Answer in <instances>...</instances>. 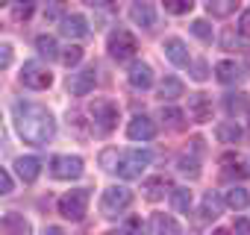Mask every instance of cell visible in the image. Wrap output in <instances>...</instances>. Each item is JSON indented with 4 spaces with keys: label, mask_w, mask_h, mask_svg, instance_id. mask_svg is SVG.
Returning <instances> with one entry per match:
<instances>
[{
    "label": "cell",
    "mask_w": 250,
    "mask_h": 235,
    "mask_svg": "<svg viewBox=\"0 0 250 235\" xmlns=\"http://www.w3.org/2000/svg\"><path fill=\"white\" fill-rule=\"evenodd\" d=\"M224 203L229 206V209H244L247 203H250V194L244 191V188H238V185H232L227 194H224Z\"/></svg>",
    "instance_id": "603a6c76"
},
{
    "label": "cell",
    "mask_w": 250,
    "mask_h": 235,
    "mask_svg": "<svg viewBox=\"0 0 250 235\" xmlns=\"http://www.w3.org/2000/svg\"><path fill=\"white\" fill-rule=\"evenodd\" d=\"M221 165H224V174H227V176H238V179H244V176H247V168H241V162H238L232 153L221 156Z\"/></svg>",
    "instance_id": "d4e9b609"
},
{
    "label": "cell",
    "mask_w": 250,
    "mask_h": 235,
    "mask_svg": "<svg viewBox=\"0 0 250 235\" xmlns=\"http://www.w3.org/2000/svg\"><path fill=\"white\" fill-rule=\"evenodd\" d=\"M127 232H130V235H145V223H142L139 217H130V220H127Z\"/></svg>",
    "instance_id": "74e56055"
},
{
    "label": "cell",
    "mask_w": 250,
    "mask_h": 235,
    "mask_svg": "<svg viewBox=\"0 0 250 235\" xmlns=\"http://www.w3.org/2000/svg\"><path fill=\"white\" fill-rule=\"evenodd\" d=\"M238 33L250 39V9H244V15H241V21H238Z\"/></svg>",
    "instance_id": "ab89813d"
},
{
    "label": "cell",
    "mask_w": 250,
    "mask_h": 235,
    "mask_svg": "<svg viewBox=\"0 0 250 235\" xmlns=\"http://www.w3.org/2000/svg\"><path fill=\"white\" fill-rule=\"evenodd\" d=\"M162 3H165V9L171 15H186L191 9V0H162Z\"/></svg>",
    "instance_id": "d6a6232c"
},
{
    "label": "cell",
    "mask_w": 250,
    "mask_h": 235,
    "mask_svg": "<svg viewBox=\"0 0 250 235\" xmlns=\"http://www.w3.org/2000/svg\"><path fill=\"white\" fill-rule=\"evenodd\" d=\"M9 65H12V50H9L6 44H0V71L9 68Z\"/></svg>",
    "instance_id": "f35d334b"
},
{
    "label": "cell",
    "mask_w": 250,
    "mask_h": 235,
    "mask_svg": "<svg viewBox=\"0 0 250 235\" xmlns=\"http://www.w3.org/2000/svg\"><path fill=\"white\" fill-rule=\"evenodd\" d=\"M85 209H88V191H68L59 197V215L68 217V220H83L85 217Z\"/></svg>",
    "instance_id": "8992f818"
},
{
    "label": "cell",
    "mask_w": 250,
    "mask_h": 235,
    "mask_svg": "<svg viewBox=\"0 0 250 235\" xmlns=\"http://www.w3.org/2000/svg\"><path fill=\"white\" fill-rule=\"evenodd\" d=\"M188 115H191V121H197V124L212 121V100L206 94H191L188 97Z\"/></svg>",
    "instance_id": "7c38bea8"
},
{
    "label": "cell",
    "mask_w": 250,
    "mask_h": 235,
    "mask_svg": "<svg viewBox=\"0 0 250 235\" xmlns=\"http://www.w3.org/2000/svg\"><path fill=\"white\" fill-rule=\"evenodd\" d=\"M191 33H194L200 41H212V27H209L206 21H194V24H191Z\"/></svg>",
    "instance_id": "e575fe53"
},
{
    "label": "cell",
    "mask_w": 250,
    "mask_h": 235,
    "mask_svg": "<svg viewBox=\"0 0 250 235\" xmlns=\"http://www.w3.org/2000/svg\"><path fill=\"white\" fill-rule=\"evenodd\" d=\"M33 9H36V0H15L12 15H15V21H27L33 15Z\"/></svg>",
    "instance_id": "f1b7e54d"
},
{
    "label": "cell",
    "mask_w": 250,
    "mask_h": 235,
    "mask_svg": "<svg viewBox=\"0 0 250 235\" xmlns=\"http://www.w3.org/2000/svg\"><path fill=\"white\" fill-rule=\"evenodd\" d=\"M215 74H218V79H221L224 85H238V82H241V68H238L235 62H229V59L218 62V65H215Z\"/></svg>",
    "instance_id": "2e32d148"
},
{
    "label": "cell",
    "mask_w": 250,
    "mask_h": 235,
    "mask_svg": "<svg viewBox=\"0 0 250 235\" xmlns=\"http://www.w3.org/2000/svg\"><path fill=\"white\" fill-rule=\"evenodd\" d=\"M106 235H124V232H106Z\"/></svg>",
    "instance_id": "f6af8a7d"
},
{
    "label": "cell",
    "mask_w": 250,
    "mask_h": 235,
    "mask_svg": "<svg viewBox=\"0 0 250 235\" xmlns=\"http://www.w3.org/2000/svg\"><path fill=\"white\" fill-rule=\"evenodd\" d=\"M159 97L162 100H177V97H183V82L177 79V77H165V82L159 85Z\"/></svg>",
    "instance_id": "7402d4cb"
},
{
    "label": "cell",
    "mask_w": 250,
    "mask_h": 235,
    "mask_svg": "<svg viewBox=\"0 0 250 235\" xmlns=\"http://www.w3.org/2000/svg\"><path fill=\"white\" fill-rule=\"evenodd\" d=\"M130 82H133L136 88H150V85H153V68L145 65V62H136V65L130 68Z\"/></svg>",
    "instance_id": "e0dca14e"
},
{
    "label": "cell",
    "mask_w": 250,
    "mask_h": 235,
    "mask_svg": "<svg viewBox=\"0 0 250 235\" xmlns=\"http://www.w3.org/2000/svg\"><path fill=\"white\" fill-rule=\"evenodd\" d=\"M50 174L56 179H77L83 174V159L80 156H53L50 159Z\"/></svg>",
    "instance_id": "52a82bcc"
},
{
    "label": "cell",
    "mask_w": 250,
    "mask_h": 235,
    "mask_svg": "<svg viewBox=\"0 0 250 235\" xmlns=\"http://www.w3.org/2000/svg\"><path fill=\"white\" fill-rule=\"evenodd\" d=\"M162 50H165V56H168L174 65H180V68L191 62V56H188V47H186V41H183V39H165Z\"/></svg>",
    "instance_id": "5bb4252c"
},
{
    "label": "cell",
    "mask_w": 250,
    "mask_h": 235,
    "mask_svg": "<svg viewBox=\"0 0 250 235\" xmlns=\"http://www.w3.org/2000/svg\"><path fill=\"white\" fill-rule=\"evenodd\" d=\"M235 232H238V235H250V220H247V217H238V220H235Z\"/></svg>",
    "instance_id": "60d3db41"
},
{
    "label": "cell",
    "mask_w": 250,
    "mask_h": 235,
    "mask_svg": "<svg viewBox=\"0 0 250 235\" xmlns=\"http://www.w3.org/2000/svg\"><path fill=\"white\" fill-rule=\"evenodd\" d=\"M15 171H18V176H21L24 182H36L39 174H42V162H39L36 156H21V159L15 162Z\"/></svg>",
    "instance_id": "9a60e30c"
},
{
    "label": "cell",
    "mask_w": 250,
    "mask_h": 235,
    "mask_svg": "<svg viewBox=\"0 0 250 235\" xmlns=\"http://www.w3.org/2000/svg\"><path fill=\"white\" fill-rule=\"evenodd\" d=\"M130 21L139 24V27H145V30H150V27L156 24V9H153V3H147V0H133V6H130Z\"/></svg>",
    "instance_id": "8fae6325"
},
{
    "label": "cell",
    "mask_w": 250,
    "mask_h": 235,
    "mask_svg": "<svg viewBox=\"0 0 250 235\" xmlns=\"http://www.w3.org/2000/svg\"><path fill=\"white\" fill-rule=\"evenodd\" d=\"M162 121H165L171 130H180V127H183V112L168 106V109H162Z\"/></svg>",
    "instance_id": "1f68e13d"
},
{
    "label": "cell",
    "mask_w": 250,
    "mask_h": 235,
    "mask_svg": "<svg viewBox=\"0 0 250 235\" xmlns=\"http://www.w3.org/2000/svg\"><path fill=\"white\" fill-rule=\"evenodd\" d=\"M171 200H174V209L177 212H188L191 209V191L188 188H174L171 191Z\"/></svg>",
    "instance_id": "4316f807"
},
{
    "label": "cell",
    "mask_w": 250,
    "mask_h": 235,
    "mask_svg": "<svg viewBox=\"0 0 250 235\" xmlns=\"http://www.w3.org/2000/svg\"><path fill=\"white\" fill-rule=\"evenodd\" d=\"M224 106H227V112H229V115H238L241 109H247V94H227Z\"/></svg>",
    "instance_id": "f546056e"
},
{
    "label": "cell",
    "mask_w": 250,
    "mask_h": 235,
    "mask_svg": "<svg viewBox=\"0 0 250 235\" xmlns=\"http://www.w3.org/2000/svg\"><path fill=\"white\" fill-rule=\"evenodd\" d=\"M247 62H250V59H247Z\"/></svg>",
    "instance_id": "c3c4849f"
},
{
    "label": "cell",
    "mask_w": 250,
    "mask_h": 235,
    "mask_svg": "<svg viewBox=\"0 0 250 235\" xmlns=\"http://www.w3.org/2000/svg\"><path fill=\"white\" fill-rule=\"evenodd\" d=\"M153 229L159 235H180V223L171 217V215H156L153 217Z\"/></svg>",
    "instance_id": "cb8c5ba5"
},
{
    "label": "cell",
    "mask_w": 250,
    "mask_h": 235,
    "mask_svg": "<svg viewBox=\"0 0 250 235\" xmlns=\"http://www.w3.org/2000/svg\"><path fill=\"white\" fill-rule=\"evenodd\" d=\"M6 194H12V176L0 168V197H6Z\"/></svg>",
    "instance_id": "d590c367"
},
{
    "label": "cell",
    "mask_w": 250,
    "mask_h": 235,
    "mask_svg": "<svg viewBox=\"0 0 250 235\" xmlns=\"http://www.w3.org/2000/svg\"><path fill=\"white\" fill-rule=\"evenodd\" d=\"M21 82H24L27 88H47V85L53 82V77H50V71H47L44 65H39V62H24V68H21Z\"/></svg>",
    "instance_id": "ba28073f"
},
{
    "label": "cell",
    "mask_w": 250,
    "mask_h": 235,
    "mask_svg": "<svg viewBox=\"0 0 250 235\" xmlns=\"http://www.w3.org/2000/svg\"><path fill=\"white\" fill-rule=\"evenodd\" d=\"M62 33L68 39H83L88 33V24H85L83 15H68V18H62Z\"/></svg>",
    "instance_id": "ac0fdd59"
},
{
    "label": "cell",
    "mask_w": 250,
    "mask_h": 235,
    "mask_svg": "<svg viewBox=\"0 0 250 235\" xmlns=\"http://www.w3.org/2000/svg\"><path fill=\"white\" fill-rule=\"evenodd\" d=\"M150 165V153L147 150H127V153H121L118 162H115V174L124 176V179H136L142 176V171Z\"/></svg>",
    "instance_id": "7a4b0ae2"
},
{
    "label": "cell",
    "mask_w": 250,
    "mask_h": 235,
    "mask_svg": "<svg viewBox=\"0 0 250 235\" xmlns=\"http://www.w3.org/2000/svg\"><path fill=\"white\" fill-rule=\"evenodd\" d=\"M83 3L97 6V9H109V6H115V0H83Z\"/></svg>",
    "instance_id": "b9f144b4"
},
{
    "label": "cell",
    "mask_w": 250,
    "mask_h": 235,
    "mask_svg": "<svg viewBox=\"0 0 250 235\" xmlns=\"http://www.w3.org/2000/svg\"><path fill=\"white\" fill-rule=\"evenodd\" d=\"M221 206H224V200H221L215 191H209V194L203 197V215H206L209 220H215V217L221 215Z\"/></svg>",
    "instance_id": "484cf974"
},
{
    "label": "cell",
    "mask_w": 250,
    "mask_h": 235,
    "mask_svg": "<svg viewBox=\"0 0 250 235\" xmlns=\"http://www.w3.org/2000/svg\"><path fill=\"white\" fill-rule=\"evenodd\" d=\"M215 136H218L224 144H235V141H241V127H238L235 121H224V124L215 127Z\"/></svg>",
    "instance_id": "44dd1931"
},
{
    "label": "cell",
    "mask_w": 250,
    "mask_h": 235,
    "mask_svg": "<svg viewBox=\"0 0 250 235\" xmlns=\"http://www.w3.org/2000/svg\"><path fill=\"white\" fill-rule=\"evenodd\" d=\"M44 235H65V232H62L59 226H47V229H44Z\"/></svg>",
    "instance_id": "ee69618b"
},
{
    "label": "cell",
    "mask_w": 250,
    "mask_h": 235,
    "mask_svg": "<svg viewBox=\"0 0 250 235\" xmlns=\"http://www.w3.org/2000/svg\"><path fill=\"white\" fill-rule=\"evenodd\" d=\"M177 168H180V174H186L188 179H197V176H200V165H197V159L183 156V159L177 162Z\"/></svg>",
    "instance_id": "4dcf8cb0"
},
{
    "label": "cell",
    "mask_w": 250,
    "mask_h": 235,
    "mask_svg": "<svg viewBox=\"0 0 250 235\" xmlns=\"http://www.w3.org/2000/svg\"><path fill=\"white\" fill-rule=\"evenodd\" d=\"M80 59H83V47L80 44H71L65 53H62V62L68 65V68H74V65H80Z\"/></svg>",
    "instance_id": "836d02e7"
},
{
    "label": "cell",
    "mask_w": 250,
    "mask_h": 235,
    "mask_svg": "<svg viewBox=\"0 0 250 235\" xmlns=\"http://www.w3.org/2000/svg\"><path fill=\"white\" fill-rule=\"evenodd\" d=\"M168 188H171V179H168V176H150V179L145 182V197H147V200H162Z\"/></svg>",
    "instance_id": "d6986e66"
},
{
    "label": "cell",
    "mask_w": 250,
    "mask_h": 235,
    "mask_svg": "<svg viewBox=\"0 0 250 235\" xmlns=\"http://www.w3.org/2000/svg\"><path fill=\"white\" fill-rule=\"evenodd\" d=\"M6 3H9V0H0V6H6Z\"/></svg>",
    "instance_id": "bcb514c9"
},
{
    "label": "cell",
    "mask_w": 250,
    "mask_h": 235,
    "mask_svg": "<svg viewBox=\"0 0 250 235\" xmlns=\"http://www.w3.org/2000/svg\"><path fill=\"white\" fill-rule=\"evenodd\" d=\"M109 53H112L118 62L133 59V56L139 53V41H136V36H133L130 30H115V33L109 36Z\"/></svg>",
    "instance_id": "5b68a950"
},
{
    "label": "cell",
    "mask_w": 250,
    "mask_h": 235,
    "mask_svg": "<svg viewBox=\"0 0 250 235\" xmlns=\"http://www.w3.org/2000/svg\"><path fill=\"white\" fill-rule=\"evenodd\" d=\"M209 74H206V62H197L194 65V79H206Z\"/></svg>",
    "instance_id": "7bdbcfd3"
},
{
    "label": "cell",
    "mask_w": 250,
    "mask_h": 235,
    "mask_svg": "<svg viewBox=\"0 0 250 235\" xmlns=\"http://www.w3.org/2000/svg\"><path fill=\"white\" fill-rule=\"evenodd\" d=\"M238 3L241 0H206V12L215 18H229L238 9Z\"/></svg>",
    "instance_id": "ffe728a7"
},
{
    "label": "cell",
    "mask_w": 250,
    "mask_h": 235,
    "mask_svg": "<svg viewBox=\"0 0 250 235\" xmlns=\"http://www.w3.org/2000/svg\"><path fill=\"white\" fill-rule=\"evenodd\" d=\"M0 235H33V226L21 215H6L0 217Z\"/></svg>",
    "instance_id": "4fadbf2b"
},
{
    "label": "cell",
    "mask_w": 250,
    "mask_h": 235,
    "mask_svg": "<svg viewBox=\"0 0 250 235\" xmlns=\"http://www.w3.org/2000/svg\"><path fill=\"white\" fill-rule=\"evenodd\" d=\"M130 203H133V191L127 185H109L103 191V197H100V212L106 217H118Z\"/></svg>",
    "instance_id": "3957f363"
},
{
    "label": "cell",
    "mask_w": 250,
    "mask_h": 235,
    "mask_svg": "<svg viewBox=\"0 0 250 235\" xmlns=\"http://www.w3.org/2000/svg\"><path fill=\"white\" fill-rule=\"evenodd\" d=\"M127 136L133 141H150V138H156V124L147 115H136L130 121V127H127Z\"/></svg>",
    "instance_id": "9c48e42d"
},
{
    "label": "cell",
    "mask_w": 250,
    "mask_h": 235,
    "mask_svg": "<svg viewBox=\"0 0 250 235\" xmlns=\"http://www.w3.org/2000/svg\"><path fill=\"white\" fill-rule=\"evenodd\" d=\"M36 47H39V53H42V56H47V59H53V56H56V50H59L53 36H39V39H36Z\"/></svg>",
    "instance_id": "83f0119b"
},
{
    "label": "cell",
    "mask_w": 250,
    "mask_h": 235,
    "mask_svg": "<svg viewBox=\"0 0 250 235\" xmlns=\"http://www.w3.org/2000/svg\"><path fill=\"white\" fill-rule=\"evenodd\" d=\"M100 162H103V168H106V171H115V162H118V153H115V150H106V153L100 156Z\"/></svg>",
    "instance_id": "8d00e7d4"
},
{
    "label": "cell",
    "mask_w": 250,
    "mask_h": 235,
    "mask_svg": "<svg viewBox=\"0 0 250 235\" xmlns=\"http://www.w3.org/2000/svg\"><path fill=\"white\" fill-rule=\"evenodd\" d=\"M88 115L94 118V124L100 127V133H109V130H115V124H118V106H115L109 97H94V100L88 103Z\"/></svg>",
    "instance_id": "277c9868"
},
{
    "label": "cell",
    "mask_w": 250,
    "mask_h": 235,
    "mask_svg": "<svg viewBox=\"0 0 250 235\" xmlns=\"http://www.w3.org/2000/svg\"><path fill=\"white\" fill-rule=\"evenodd\" d=\"M94 82H97V71H94V65H91V68H83V71L71 74V79H68V88H71V94L83 97V94H88V91L94 88Z\"/></svg>",
    "instance_id": "30bf717a"
},
{
    "label": "cell",
    "mask_w": 250,
    "mask_h": 235,
    "mask_svg": "<svg viewBox=\"0 0 250 235\" xmlns=\"http://www.w3.org/2000/svg\"><path fill=\"white\" fill-rule=\"evenodd\" d=\"M247 121H250V109H247Z\"/></svg>",
    "instance_id": "7dc6e473"
},
{
    "label": "cell",
    "mask_w": 250,
    "mask_h": 235,
    "mask_svg": "<svg viewBox=\"0 0 250 235\" xmlns=\"http://www.w3.org/2000/svg\"><path fill=\"white\" fill-rule=\"evenodd\" d=\"M15 121H18L21 138L36 147H44L56 136V124H53L50 112L39 103H15Z\"/></svg>",
    "instance_id": "6da1fadb"
}]
</instances>
